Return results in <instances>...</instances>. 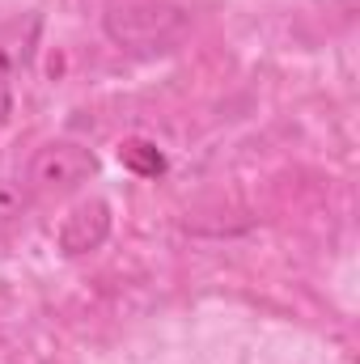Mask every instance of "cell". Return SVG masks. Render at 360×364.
Here are the masks:
<instances>
[{
    "label": "cell",
    "instance_id": "cell-1",
    "mask_svg": "<svg viewBox=\"0 0 360 364\" xmlns=\"http://www.w3.org/2000/svg\"><path fill=\"white\" fill-rule=\"evenodd\" d=\"M186 26H191V13L174 0H123V4H110L102 13L106 38L132 55L170 51L186 34Z\"/></svg>",
    "mask_w": 360,
    "mask_h": 364
},
{
    "label": "cell",
    "instance_id": "cell-2",
    "mask_svg": "<svg viewBox=\"0 0 360 364\" xmlns=\"http://www.w3.org/2000/svg\"><path fill=\"white\" fill-rule=\"evenodd\" d=\"M97 174V157L77 140H51L30 157L26 191L30 195H68Z\"/></svg>",
    "mask_w": 360,
    "mask_h": 364
},
{
    "label": "cell",
    "instance_id": "cell-3",
    "mask_svg": "<svg viewBox=\"0 0 360 364\" xmlns=\"http://www.w3.org/2000/svg\"><path fill=\"white\" fill-rule=\"evenodd\" d=\"M110 225H115L110 203H106V199H85V203H77V208L64 216L55 242H60V250H64L68 259H77V255H93V250L106 246Z\"/></svg>",
    "mask_w": 360,
    "mask_h": 364
},
{
    "label": "cell",
    "instance_id": "cell-4",
    "mask_svg": "<svg viewBox=\"0 0 360 364\" xmlns=\"http://www.w3.org/2000/svg\"><path fill=\"white\" fill-rule=\"evenodd\" d=\"M119 157H123V166H127L132 174H140V178H162V174H166V157H162V149H157L153 140H123V144H119Z\"/></svg>",
    "mask_w": 360,
    "mask_h": 364
},
{
    "label": "cell",
    "instance_id": "cell-5",
    "mask_svg": "<svg viewBox=\"0 0 360 364\" xmlns=\"http://www.w3.org/2000/svg\"><path fill=\"white\" fill-rule=\"evenodd\" d=\"M30 208V191L26 182H13V178H0V233L13 229Z\"/></svg>",
    "mask_w": 360,
    "mask_h": 364
},
{
    "label": "cell",
    "instance_id": "cell-6",
    "mask_svg": "<svg viewBox=\"0 0 360 364\" xmlns=\"http://www.w3.org/2000/svg\"><path fill=\"white\" fill-rule=\"evenodd\" d=\"M9 114H13V90H9V81L0 77V123H4Z\"/></svg>",
    "mask_w": 360,
    "mask_h": 364
}]
</instances>
